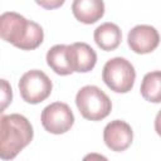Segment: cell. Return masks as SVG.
<instances>
[{"mask_svg":"<svg viewBox=\"0 0 161 161\" xmlns=\"http://www.w3.org/2000/svg\"><path fill=\"white\" fill-rule=\"evenodd\" d=\"M0 35L3 40L21 50H33L38 48L44 39L43 28L38 23L28 20L14 11L1 14Z\"/></svg>","mask_w":161,"mask_h":161,"instance_id":"6da1fadb","label":"cell"},{"mask_svg":"<svg viewBox=\"0 0 161 161\" xmlns=\"http://www.w3.org/2000/svg\"><path fill=\"white\" fill-rule=\"evenodd\" d=\"M34 136L33 126L19 113L3 114L0 121V157L13 160L26 147Z\"/></svg>","mask_w":161,"mask_h":161,"instance_id":"7a4b0ae2","label":"cell"},{"mask_svg":"<svg viewBox=\"0 0 161 161\" xmlns=\"http://www.w3.org/2000/svg\"><path fill=\"white\" fill-rule=\"evenodd\" d=\"M75 104L83 118L89 121H101L106 118L112 109L109 97L97 86H84L75 96Z\"/></svg>","mask_w":161,"mask_h":161,"instance_id":"3957f363","label":"cell"},{"mask_svg":"<svg viewBox=\"0 0 161 161\" xmlns=\"http://www.w3.org/2000/svg\"><path fill=\"white\" fill-rule=\"evenodd\" d=\"M102 79L111 91L116 93H127L135 84L136 70L130 60L116 57L107 60L103 65Z\"/></svg>","mask_w":161,"mask_h":161,"instance_id":"277c9868","label":"cell"},{"mask_svg":"<svg viewBox=\"0 0 161 161\" xmlns=\"http://www.w3.org/2000/svg\"><path fill=\"white\" fill-rule=\"evenodd\" d=\"M21 98L30 103L36 104L45 101L53 89L50 78L39 69H31L24 73L18 83Z\"/></svg>","mask_w":161,"mask_h":161,"instance_id":"5b68a950","label":"cell"},{"mask_svg":"<svg viewBox=\"0 0 161 161\" xmlns=\"http://www.w3.org/2000/svg\"><path fill=\"white\" fill-rule=\"evenodd\" d=\"M40 121L44 130L49 133L62 135L72 128L74 123V114L67 103L54 102L42 111Z\"/></svg>","mask_w":161,"mask_h":161,"instance_id":"8992f818","label":"cell"},{"mask_svg":"<svg viewBox=\"0 0 161 161\" xmlns=\"http://www.w3.org/2000/svg\"><path fill=\"white\" fill-rule=\"evenodd\" d=\"M127 43L131 50L137 54H147L153 52L160 44V34L156 28L146 24L133 26L127 35Z\"/></svg>","mask_w":161,"mask_h":161,"instance_id":"52a82bcc","label":"cell"},{"mask_svg":"<svg viewBox=\"0 0 161 161\" xmlns=\"http://www.w3.org/2000/svg\"><path fill=\"white\" fill-rule=\"evenodd\" d=\"M132 140L133 131L131 126L122 119L111 121L103 130V141L111 151L122 152L127 150L131 146Z\"/></svg>","mask_w":161,"mask_h":161,"instance_id":"ba28073f","label":"cell"},{"mask_svg":"<svg viewBox=\"0 0 161 161\" xmlns=\"http://www.w3.org/2000/svg\"><path fill=\"white\" fill-rule=\"evenodd\" d=\"M68 60L73 72H91L97 63V54L91 45L83 42H77L67 48Z\"/></svg>","mask_w":161,"mask_h":161,"instance_id":"9c48e42d","label":"cell"},{"mask_svg":"<svg viewBox=\"0 0 161 161\" xmlns=\"http://www.w3.org/2000/svg\"><path fill=\"white\" fill-rule=\"evenodd\" d=\"M72 13L83 24H93L104 14L103 0H73Z\"/></svg>","mask_w":161,"mask_h":161,"instance_id":"30bf717a","label":"cell"},{"mask_svg":"<svg viewBox=\"0 0 161 161\" xmlns=\"http://www.w3.org/2000/svg\"><path fill=\"white\" fill-rule=\"evenodd\" d=\"M94 42L102 50L111 52L118 48L122 40V31L119 26L114 23H103L101 24L93 34Z\"/></svg>","mask_w":161,"mask_h":161,"instance_id":"8fae6325","label":"cell"},{"mask_svg":"<svg viewBox=\"0 0 161 161\" xmlns=\"http://www.w3.org/2000/svg\"><path fill=\"white\" fill-rule=\"evenodd\" d=\"M68 45L57 44L52 47L47 53V64L59 75H69L73 73L67 53Z\"/></svg>","mask_w":161,"mask_h":161,"instance_id":"7c38bea8","label":"cell"},{"mask_svg":"<svg viewBox=\"0 0 161 161\" xmlns=\"http://www.w3.org/2000/svg\"><path fill=\"white\" fill-rule=\"evenodd\" d=\"M141 96L151 102V103H160L161 102V70H153L145 74L141 88Z\"/></svg>","mask_w":161,"mask_h":161,"instance_id":"4fadbf2b","label":"cell"},{"mask_svg":"<svg viewBox=\"0 0 161 161\" xmlns=\"http://www.w3.org/2000/svg\"><path fill=\"white\" fill-rule=\"evenodd\" d=\"M11 99H13L11 87L6 79H1V112L8 107L9 103H11Z\"/></svg>","mask_w":161,"mask_h":161,"instance_id":"5bb4252c","label":"cell"},{"mask_svg":"<svg viewBox=\"0 0 161 161\" xmlns=\"http://www.w3.org/2000/svg\"><path fill=\"white\" fill-rule=\"evenodd\" d=\"M65 0H35V3L38 5H40L42 8L47 9V10H53L57 8H60L64 4Z\"/></svg>","mask_w":161,"mask_h":161,"instance_id":"9a60e30c","label":"cell"},{"mask_svg":"<svg viewBox=\"0 0 161 161\" xmlns=\"http://www.w3.org/2000/svg\"><path fill=\"white\" fill-rule=\"evenodd\" d=\"M155 131L161 137V109L157 112L156 118H155Z\"/></svg>","mask_w":161,"mask_h":161,"instance_id":"2e32d148","label":"cell"}]
</instances>
